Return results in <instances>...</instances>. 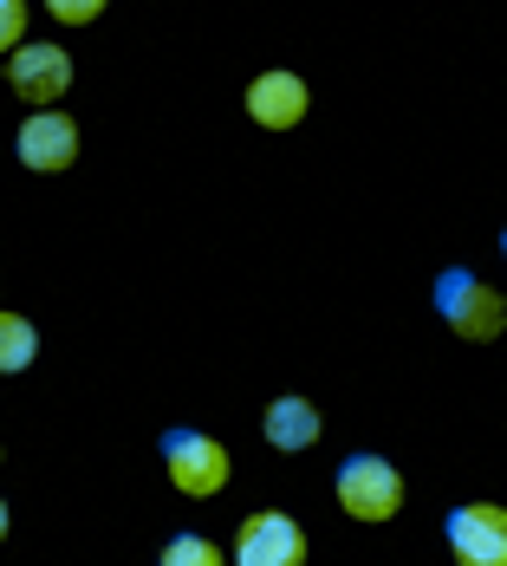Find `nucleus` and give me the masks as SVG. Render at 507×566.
<instances>
[{"instance_id":"nucleus-14","label":"nucleus","mask_w":507,"mask_h":566,"mask_svg":"<svg viewBox=\"0 0 507 566\" xmlns=\"http://www.w3.org/2000/svg\"><path fill=\"white\" fill-rule=\"evenodd\" d=\"M7 527H13V514H7V502H0V541H7Z\"/></svg>"},{"instance_id":"nucleus-12","label":"nucleus","mask_w":507,"mask_h":566,"mask_svg":"<svg viewBox=\"0 0 507 566\" xmlns=\"http://www.w3.org/2000/svg\"><path fill=\"white\" fill-rule=\"evenodd\" d=\"M27 46V0H0V59Z\"/></svg>"},{"instance_id":"nucleus-15","label":"nucleus","mask_w":507,"mask_h":566,"mask_svg":"<svg viewBox=\"0 0 507 566\" xmlns=\"http://www.w3.org/2000/svg\"><path fill=\"white\" fill-rule=\"evenodd\" d=\"M501 254H507V234H501Z\"/></svg>"},{"instance_id":"nucleus-1","label":"nucleus","mask_w":507,"mask_h":566,"mask_svg":"<svg viewBox=\"0 0 507 566\" xmlns=\"http://www.w3.org/2000/svg\"><path fill=\"white\" fill-rule=\"evenodd\" d=\"M332 495H338V509L351 514V521L384 527V521H397V514H403V475H397L391 455L358 450V455H345V462H338Z\"/></svg>"},{"instance_id":"nucleus-3","label":"nucleus","mask_w":507,"mask_h":566,"mask_svg":"<svg viewBox=\"0 0 507 566\" xmlns=\"http://www.w3.org/2000/svg\"><path fill=\"white\" fill-rule=\"evenodd\" d=\"M163 475H169V489H176V495H189V502L222 495V489H228V450H222V437L189 430V423L163 430Z\"/></svg>"},{"instance_id":"nucleus-10","label":"nucleus","mask_w":507,"mask_h":566,"mask_svg":"<svg viewBox=\"0 0 507 566\" xmlns=\"http://www.w3.org/2000/svg\"><path fill=\"white\" fill-rule=\"evenodd\" d=\"M40 358V326L27 313H0V378H20Z\"/></svg>"},{"instance_id":"nucleus-11","label":"nucleus","mask_w":507,"mask_h":566,"mask_svg":"<svg viewBox=\"0 0 507 566\" xmlns=\"http://www.w3.org/2000/svg\"><path fill=\"white\" fill-rule=\"evenodd\" d=\"M228 554L209 541V534H169L163 547V566H222Z\"/></svg>"},{"instance_id":"nucleus-7","label":"nucleus","mask_w":507,"mask_h":566,"mask_svg":"<svg viewBox=\"0 0 507 566\" xmlns=\"http://www.w3.org/2000/svg\"><path fill=\"white\" fill-rule=\"evenodd\" d=\"M228 560H241V566H299L306 560V527H299L293 514H281V509L247 514Z\"/></svg>"},{"instance_id":"nucleus-13","label":"nucleus","mask_w":507,"mask_h":566,"mask_svg":"<svg viewBox=\"0 0 507 566\" xmlns=\"http://www.w3.org/2000/svg\"><path fill=\"white\" fill-rule=\"evenodd\" d=\"M105 7H112V0H46V13H53L59 27H92Z\"/></svg>"},{"instance_id":"nucleus-4","label":"nucleus","mask_w":507,"mask_h":566,"mask_svg":"<svg viewBox=\"0 0 507 566\" xmlns=\"http://www.w3.org/2000/svg\"><path fill=\"white\" fill-rule=\"evenodd\" d=\"M7 85H13V98L27 112L65 105V92H72V53L53 46V40H27V46L7 53Z\"/></svg>"},{"instance_id":"nucleus-8","label":"nucleus","mask_w":507,"mask_h":566,"mask_svg":"<svg viewBox=\"0 0 507 566\" xmlns=\"http://www.w3.org/2000/svg\"><path fill=\"white\" fill-rule=\"evenodd\" d=\"M306 112H313V85H306L299 72H286V65L254 72V85H247V117H254L261 130H293V124H306Z\"/></svg>"},{"instance_id":"nucleus-5","label":"nucleus","mask_w":507,"mask_h":566,"mask_svg":"<svg viewBox=\"0 0 507 566\" xmlns=\"http://www.w3.org/2000/svg\"><path fill=\"white\" fill-rule=\"evenodd\" d=\"M450 554L462 566H507V509L501 502H462L443 521Z\"/></svg>"},{"instance_id":"nucleus-16","label":"nucleus","mask_w":507,"mask_h":566,"mask_svg":"<svg viewBox=\"0 0 507 566\" xmlns=\"http://www.w3.org/2000/svg\"><path fill=\"white\" fill-rule=\"evenodd\" d=\"M0 462H7V450H0Z\"/></svg>"},{"instance_id":"nucleus-2","label":"nucleus","mask_w":507,"mask_h":566,"mask_svg":"<svg viewBox=\"0 0 507 566\" xmlns=\"http://www.w3.org/2000/svg\"><path fill=\"white\" fill-rule=\"evenodd\" d=\"M436 313H443V326L455 339L482 345V339H501L507 333V300L475 268H443L436 274Z\"/></svg>"},{"instance_id":"nucleus-6","label":"nucleus","mask_w":507,"mask_h":566,"mask_svg":"<svg viewBox=\"0 0 507 566\" xmlns=\"http://www.w3.org/2000/svg\"><path fill=\"white\" fill-rule=\"evenodd\" d=\"M13 150H20V164L40 176H59L78 164V124L59 112V105H40V112L20 117V130H13Z\"/></svg>"},{"instance_id":"nucleus-9","label":"nucleus","mask_w":507,"mask_h":566,"mask_svg":"<svg viewBox=\"0 0 507 566\" xmlns=\"http://www.w3.org/2000/svg\"><path fill=\"white\" fill-rule=\"evenodd\" d=\"M319 430H326V417H319V403L299 391H286L267 403V417H261V437H267V450L281 455H306L319 443Z\"/></svg>"}]
</instances>
